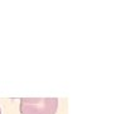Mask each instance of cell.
<instances>
[{
  "mask_svg": "<svg viewBox=\"0 0 130 114\" xmlns=\"http://www.w3.org/2000/svg\"><path fill=\"white\" fill-rule=\"evenodd\" d=\"M58 99L56 98H23L20 99V114H56Z\"/></svg>",
  "mask_w": 130,
  "mask_h": 114,
  "instance_id": "1",
  "label": "cell"
},
{
  "mask_svg": "<svg viewBox=\"0 0 130 114\" xmlns=\"http://www.w3.org/2000/svg\"><path fill=\"white\" fill-rule=\"evenodd\" d=\"M0 114H1V109H0Z\"/></svg>",
  "mask_w": 130,
  "mask_h": 114,
  "instance_id": "2",
  "label": "cell"
}]
</instances>
